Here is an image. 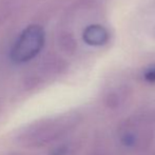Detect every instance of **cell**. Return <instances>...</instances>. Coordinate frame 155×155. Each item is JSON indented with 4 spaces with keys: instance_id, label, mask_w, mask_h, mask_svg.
<instances>
[{
    "instance_id": "cell-3",
    "label": "cell",
    "mask_w": 155,
    "mask_h": 155,
    "mask_svg": "<svg viewBox=\"0 0 155 155\" xmlns=\"http://www.w3.org/2000/svg\"><path fill=\"white\" fill-rule=\"evenodd\" d=\"M45 34L40 25H33L25 29L11 50V59L25 63L35 58L45 47Z\"/></svg>"
},
{
    "instance_id": "cell-2",
    "label": "cell",
    "mask_w": 155,
    "mask_h": 155,
    "mask_svg": "<svg viewBox=\"0 0 155 155\" xmlns=\"http://www.w3.org/2000/svg\"><path fill=\"white\" fill-rule=\"evenodd\" d=\"M118 136L127 149L136 151L147 149L155 136V114L143 111L132 115L120 124Z\"/></svg>"
},
{
    "instance_id": "cell-1",
    "label": "cell",
    "mask_w": 155,
    "mask_h": 155,
    "mask_svg": "<svg viewBox=\"0 0 155 155\" xmlns=\"http://www.w3.org/2000/svg\"><path fill=\"white\" fill-rule=\"evenodd\" d=\"M80 116L76 113L56 115L25 126L16 135V143L25 148H42L74 130L79 124Z\"/></svg>"
},
{
    "instance_id": "cell-5",
    "label": "cell",
    "mask_w": 155,
    "mask_h": 155,
    "mask_svg": "<svg viewBox=\"0 0 155 155\" xmlns=\"http://www.w3.org/2000/svg\"><path fill=\"white\" fill-rule=\"evenodd\" d=\"M127 97L126 91L123 89H116V90L110 91L104 97L106 106L111 109H117L124 102Z\"/></svg>"
},
{
    "instance_id": "cell-6",
    "label": "cell",
    "mask_w": 155,
    "mask_h": 155,
    "mask_svg": "<svg viewBox=\"0 0 155 155\" xmlns=\"http://www.w3.org/2000/svg\"><path fill=\"white\" fill-rule=\"evenodd\" d=\"M143 79L146 82L155 84V63L148 65L143 71Z\"/></svg>"
},
{
    "instance_id": "cell-4",
    "label": "cell",
    "mask_w": 155,
    "mask_h": 155,
    "mask_svg": "<svg viewBox=\"0 0 155 155\" xmlns=\"http://www.w3.org/2000/svg\"><path fill=\"white\" fill-rule=\"evenodd\" d=\"M82 39L91 47H101L109 41V32L100 25H91L84 30Z\"/></svg>"
}]
</instances>
